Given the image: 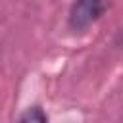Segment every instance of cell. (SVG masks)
Instances as JSON below:
<instances>
[{
    "mask_svg": "<svg viewBox=\"0 0 123 123\" xmlns=\"http://www.w3.org/2000/svg\"><path fill=\"white\" fill-rule=\"evenodd\" d=\"M17 123H48V115L40 106H29L19 115Z\"/></svg>",
    "mask_w": 123,
    "mask_h": 123,
    "instance_id": "obj_2",
    "label": "cell"
},
{
    "mask_svg": "<svg viewBox=\"0 0 123 123\" xmlns=\"http://www.w3.org/2000/svg\"><path fill=\"white\" fill-rule=\"evenodd\" d=\"M111 0H75L67 12V27L73 33H83L94 25L110 8Z\"/></svg>",
    "mask_w": 123,
    "mask_h": 123,
    "instance_id": "obj_1",
    "label": "cell"
}]
</instances>
